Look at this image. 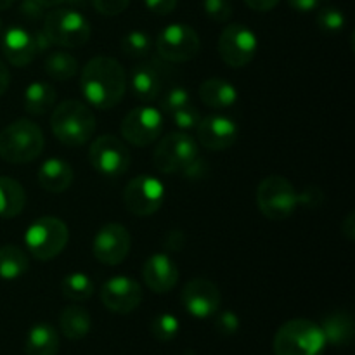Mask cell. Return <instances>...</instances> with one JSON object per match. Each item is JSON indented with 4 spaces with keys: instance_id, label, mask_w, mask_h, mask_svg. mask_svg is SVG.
Listing matches in <instances>:
<instances>
[{
    "instance_id": "1",
    "label": "cell",
    "mask_w": 355,
    "mask_h": 355,
    "mask_svg": "<svg viewBox=\"0 0 355 355\" xmlns=\"http://www.w3.org/2000/svg\"><path fill=\"white\" fill-rule=\"evenodd\" d=\"M80 87L90 106L97 110H111L123 99L127 75L116 59L97 55L83 66Z\"/></svg>"
},
{
    "instance_id": "2",
    "label": "cell",
    "mask_w": 355,
    "mask_h": 355,
    "mask_svg": "<svg viewBox=\"0 0 355 355\" xmlns=\"http://www.w3.org/2000/svg\"><path fill=\"white\" fill-rule=\"evenodd\" d=\"M51 127L58 141L69 148H76L92 139L96 132V116L82 101H64L52 111Z\"/></svg>"
},
{
    "instance_id": "3",
    "label": "cell",
    "mask_w": 355,
    "mask_h": 355,
    "mask_svg": "<svg viewBox=\"0 0 355 355\" xmlns=\"http://www.w3.org/2000/svg\"><path fill=\"white\" fill-rule=\"evenodd\" d=\"M45 137L35 121L19 118L0 132V158L12 165L30 163L44 151Z\"/></svg>"
},
{
    "instance_id": "4",
    "label": "cell",
    "mask_w": 355,
    "mask_h": 355,
    "mask_svg": "<svg viewBox=\"0 0 355 355\" xmlns=\"http://www.w3.org/2000/svg\"><path fill=\"white\" fill-rule=\"evenodd\" d=\"M276 355H321L326 347L321 326L309 319H291L274 336Z\"/></svg>"
},
{
    "instance_id": "5",
    "label": "cell",
    "mask_w": 355,
    "mask_h": 355,
    "mask_svg": "<svg viewBox=\"0 0 355 355\" xmlns=\"http://www.w3.org/2000/svg\"><path fill=\"white\" fill-rule=\"evenodd\" d=\"M44 33L51 45L58 47H82L92 35L89 19L75 9H55L45 16Z\"/></svg>"
},
{
    "instance_id": "6",
    "label": "cell",
    "mask_w": 355,
    "mask_h": 355,
    "mask_svg": "<svg viewBox=\"0 0 355 355\" xmlns=\"http://www.w3.org/2000/svg\"><path fill=\"white\" fill-rule=\"evenodd\" d=\"M69 239L68 225L58 217H40L28 227L24 243L31 257L47 262L66 248Z\"/></svg>"
},
{
    "instance_id": "7",
    "label": "cell",
    "mask_w": 355,
    "mask_h": 355,
    "mask_svg": "<svg viewBox=\"0 0 355 355\" xmlns=\"http://www.w3.org/2000/svg\"><path fill=\"white\" fill-rule=\"evenodd\" d=\"M257 205L270 220H286L297 210L298 193L288 179L270 175L257 187Z\"/></svg>"
},
{
    "instance_id": "8",
    "label": "cell",
    "mask_w": 355,
    "mask_h": 355,
    "mask_svg": "<svg viewBox=\"0 0 355 355\" xmlns=\"http://www.w3.org/2000/svg\"><path fill=\"white\" fill-rule=\"evenodd\" d=\"M200 156L198 142L184 132L165 135L153 153V163L162 173H180Z\"/></svg>"
},
{
    "instance_id": "9",
    "label": "cell",
    "mask_w": 355,
    "mask_h": 355,
    "mask_svg": "<svg viewBox=\"0 0 355 355\" xmlns=\"http://www.w3.org/2000/svg\"><path fill=\"white\" fill-rule=\"evenodd\" d=\"M201 47L196 30L189 24L172 23L159 31L156 38V51L159 58L170 62H186L198 55Z\"/></svg>"
},
{
    "instance_id": "10",
    "label": "cell",
    "mask_w": 355,
    "mask_h": 355,
    "mask_svg": "<svg viewBox=\"0 0 355 355\" xmlns=\"http://www.w3.org/2000/svg\"><path fill=\"white\" fill-rule=\"evenodd\" d=\"M89 162L104 177H120L130 166V151L116 135H101L89 149Z\"/></svg>"
},
{
    "instance_id": "11",
    "label": "cell",
    "mask_w": 355,
    "mask_h": 355,
    "mask_svg": "<svg viewBox=\"0 0 355 355\" xmlns=\"http://www.w3.org/2000/svg\"><path fill=\"white\" fill-rule=\"evenodd\" d=\"M257 49V35L241 23L227 24L218 38V54L231 68H245L255 58Z\"/></svg>"
},
{
    "instance_id": "12",
    "label": "cell",
    "mask_w": 355,
    "mask_h": 355,
    "mask_svg": "<svg viewBox=\"0 0 355 355\" xmlns=\"http://www.w3.org/2000/svg\"><path fill=\"white\" fill-rule=\"evenodd\" d=\"M165 186L153 175H137L123 191L125 208L135 217H149L162 208Z\"/></svg>"
},
{
    "instance_id": "13",
    "label": "cell",
    "mask_w": 355,
    "mask_h": 355,
    "mask_svg": "<svg viewBox=\"0 0 355 355\" xmlns=\"http://www.w3.org/2000/svg\"><path fill=\"white\" fill-rule=\"evenodd\" d=\"M121 137L137 148L153 144L162 135V111L151 106H139L128 111L121 121Z\"/></svg>"
},
{
    "instance_id": "14",
    "label": "cell",
    "mask_w": 355,
    "mask_h": 355,
    "mask_svg": "<svg viewBox=\"0 0 355 355\" xmlns=\"http://www.w3.org/2000/svg\"><path fill=\"white\" fill-rule=\"evenodd\" d=\"M132 238L121 224H106L97 231L92 241V253L97 262L104 266H118L130 252Z\"/></svg>"
},
{
    "instance_id": "15",
    "label": "cell",
    "mask_w": 355,
    "mask_h": 355,
    "mask_svg": "<svg viewBox=\"0 0 355 355\" xmlns=\"http://www.w3.org/2000/svg\"><path fill=\"white\" fill-rule=\"evenodd\" d=\"M180 298H182L184 309L198 319H207L217 314L222 302V295L217 284L203 279V277L189 281L184 286Z\"/></svg>"
},
{
    "instance_id": "16",
    "label": "cell",
    "mask_w": 355,
    "mask_h": 355,
    "mask_svg": "<svg viewBox=\"0 0 355 355\" xmlns=\"http://www.w3.org/2000/svg\"><path fill=\"white\" fill-rule=\"evenodd\" d=\"M101 302L116 314H128L142 302V288L135 279L116 276L107 279L101 288Z\"/></svg>"
},
{
    "instance_id": "17",
    "label": "cell",
    "mask_w": 355,
    "mask_h": 355,
    "mask_svg": "<svg viewBox=\"0 0 355 355\" xmlns=\"http://www.w3.org/2000/svg\"><path fill=\"white\" fill-rule=\"evenodd\" d=\"M238 125L234 120L222 114H211V116L201 118L196 125L198 141L203 148L210 151H224L231 148L238 139Z\"/></svg>"
},
{
    "instance_id": "18",
    "label": "cell",
    "mask_w": 355,
    "mask_h": 355,
    "mask_svg": "<svg viewBox=\"0 0 355 355\" xmlns=\"http://www.w3.org/2000/svg\"><path fill=\"white\" fill-rule=\"evenodd\" d=\"M2 52L7 61L16 68H24L30 64L38 54V45L35 33L19 26H12L6 30L2 37Z\"/></svg>"
},
{
    "instance_id": "19",
    "label": "cell",
    "mask_w": 355,
    "mask_h": 355,
    "mask_svg": "<svg viewBox=\"0 0 355 355\" xmlns=\"http://www.w3.org/2000/svg\"><path fill=\"white\" fill-rule=\"evenodd\" d=\"M142 277L155 293H168L179 281V269L165 253H155L142 266Z\"/></svg>"
},
{
    "instance_id": "20",
    "label": "cell",
    "mask_w": 355,
    "mask_h": 355,
    "mask_svg": "<svg viewBox=\"0 0 355 355\" xmlns=\"http://www.w3.org/2000/svg\"><path fill=\"white\" fill-rule=\"evenodd\" d=\"M162 73L151 62H139L132 68L130 73V89L139 101L151 103L156 101L162 94L163 82Z\"/></svg>"
},
{
    "instance_id": "21",
    "label": "cell",
    "mask_w": 355,
    "mask_h": 355,
    "mask_svg": "<svg viewBox=\"0 0 355 355\" xmlns=\"http://www.w3.org/2000/svg\"><path fill=\"white\" fill-rule=\"evenodd\" d=\"M38 184L49 193H64L73 182V168L61 158H51L38 168Z\"/></svg>"
},
{
    "instance_id": "22",
    "label": "cell",
    "mask_w": 355,
    "mask_h": 355,
    "mask_svg": "<svg viewBox=\"0 0 355 355\" xmlns=\"http://www.w3.org/2000/svg\"><path fill=\"white\" fill-rule=\"evenodd\" d=\"M200 97L203 104L217 111L234 106L238 101V90L224 78H208L200 85Z\"/></svg>"
},
{
    "instance_id": "23",
    "label": "cell",
    "mask_w": 355,
    "mask_h": 355,
    "mask_svg": "<svg viewBox=\"0 0 355 355\" xmlns=\"http://www.w3.org/2000/svg\"><path fill=\"white\" fill-rule=\"evenodd\" d=\"M326 343L335 347H345L354 338V319L347 312H333L324 318L321 324Z\"/></svg>"
},
{
    "instance_id": "24",
    "label": "cell",
    "mask_w": 355,
    "mask_h": 355,
    "mask_svg": "<svg viewBox=\"0 0 355 355\" xmlns=\"http://www.w3.org/2000/svg\"><path fill=\"white\" fill-rule=\"evenodd\" d=\"M26 355H58L59 335L51 324H35L26 336Z\"/></svg>"
},
{
    "instance_id": "25",
    "label": "cell",
    "mask_w": 355,
    "mask_h": 355,
    "mask_svg": "<svg viewBox=\"0 0 355 355\" xmlns=\"http://www.w3.org/2000/svg\"><path fill=\"white\" fill-rule=\"evenodd\" d=\"M26 193L17 180L0 177V217L14 218L24 210Z\"/></svg>"
},
{
    "instance_id": "26",
    "label": "cell",
    "mask_w": 355,
    "mask_h": 355,
    "mask_svg": "<svg viewBox=\"0 0 355 355\" xmlns=\"http://www.w3.org/2000/svg\"><path fill=\"white\" fill-rule=\"evenodd\" d=\"M59 326H61L62 335L68 340H82L89 335L92 328V319L90 314L80 305H69L62 309L59 315Z\"/></svg>"
},
{
    "instance_id": "27",
    "label": "cell",
    "mask_w": 355,
    "mask_h": 355,
    "mask_svg": "<svg viewBox=\"0 0 355 355\" xmlns=\"http://www.w3.org/2000/svg\"><path fill=\"white\" fill-rule=\"evenodd\" d=\"M55 104V90L47 82H33L24 92V110L33 116L49 113Z\"/></svg>"
},
{
    "instance_id": "28",
    "label": "cell",
    "mask_w": 355,
    "mask_h": 355,
    "mask_svg": "<svg viewBox=\"0 0 355 355\" xmlns=\"http://www.w3.org/2000/svg\"><path fill=\"white\" fill-rule=\"evenodd\" d=\"M30 269V259L16 245L0 246V277L7 281L24 276Z\"/></svg>"
},
{
    "instance_id": "29",
    "label": "cell",
    "mask_w": 355,
    "mask_h": 355,
    "mask_svg": "<svg viewBox=\"0 0 355 355\" xmlns=\"http://www.w3.org/2000/svg\"><path fill=\"white\" fill-rule=\"evenodd\" d=\"M45 73L52 80L66 82L78 73V61L66 51H54L45 58Z\"/></svg>"
},
{
    "instance_id": "30",
    "label": "cell",
    "mask_w": 355,
    "mask_h": 355,
    "mask_svg": "<svg viewBox=\"0 0 355 355\" xmlns=\"http://www.w3.org/2000/svg\"><path fill=\"white\" fill-rule=\"evenodd\" d=\"M61 290L68 300L83 302L92 297L94 281L83 272H69L61 281Z\"/></svg>"
},
{
    "instance_id": "31",
    "label": "cell",
    "mask_w": 355,
    "mask_h": 355,
    "mask_svg": "<svg viewBox=\"0 0 355 355\" xmlns=\"http://www.w3.org/2000/svg\"><path fill=\"white\" fill-rule=\"evenodd\" d=\"M120 49L128 58H146L151 51V37L141 30L128 31L121 37Z\"/></svg>"
},
{
    "instance_id": "32",
    "label": "cell",
    "mask_w": 355,
    "mask_h": 355,
    "mask_svg": "<svg viewBox=\"0 0 355 355\" xmlns=\"http://www.w3.org/2000/svg\"><path fill=\"white\" fill-rule=\"evenodd\" d=\"M151 335L159 342H172L179 335V319L172 314H159L151 322Z\"/></svg>"
},
{
    "instance_id": "33",
    "label": "cell",
    "mask_w": 355,
    "mask_h": 355,
    "mask_svg": "<svg viewBox=\"0 0 355 355\" xmlns=\"http://www.w3.org/2000/svg\"><path fill=\"white\" fill-rule=\"evenodd\" d=\"M318 26L326 33H336L345 26V16L336 7H322L318 12Z\"/></svg>"
},
{
    "instance_id": "34",
    "label": "cell",
    "mask_w": 355,
    "mask_h": 355,
    "mask_svg": "<svg viewBox=\"0 0 355 355\" xmlns=\"http://www.w3.org/2000/svg\"><path fill=\"white\" fill-rule=\"evenodd\" d=\"M191 104V94L189 90L184 89V87H173L170 89L165 96L159 101V107H162L163 113H175L177 110L184 106H189Z\"/></svg>"
},
{
    "instance_id": "35",
    "label": "cell",
    "mask_w": 355,
    "mask_h": 355,
    "mask_svg": "<svg viewBox=\"0 0 355 355\" xmlns=\"http://www.w3.org/2000/svg\"><path fill=\"white\" fill-rule=\"evenodd\" d=\"M205 12L217 23H227L232 16L231 0H203Z\"/></svg>"
},
{
    "instance_id": "36",
    "label": "cell",
    "mask_w": 355,
    "mask_h": 355,
    "mask_svg": "<svg viewBox=\"0 0 355 355\" xmlns=\"http://www.w3.org/2000/svg\"><path fill=\"white\" fill-rule=\"evenodd\" d=\"M172 118L177 127L182 128V130H189V128H196V125L201 120V114L193 104H189V106H184L177 110L175 113H172Z\"/></svg>"
},
{
    "instance_id": "37",
    "label": "cell",
    "mask_w": 355,
    "mask_h": 355,
    "mask_svg": "<svg viewBox=\"0 0 355 355\" xmlns=\"http://www.w3.org/2000/svg\"><path fill=\"white\" fill-rule=\"evenodd\" d=\"M215 328L220 335L231 336L238 331L239 328V319L234 312H220L215 318Z\"/></svg>"
},
{
    "instance_id": "38",
    "label": "cell",
    "mask_w": 355,
    "mask_h": 355,
    "mask_svg": "<svg viewBox=\"0 0 355 355\" xmlns=\"http://www.w3.org/2000/svg\"><path fill=\"white\" fill-rule=\"evenodd\" d=\"M92 3L103 16H118L127 9L130 0H92Z\"/></svg>"
},
{
    "instance_id": "39",
    "label": "cell",
    "mask_w": 355,
    "mask_h": 355,
    "mask_svg": "<svg viewBox=\"0 0 355 355\" xmlns=\"http://www.w3.org/2000/svg\"><path fill=\"white\" fill-rule=\"evenodd\" d=\"M208 175V165L203 158L198 156L189 166L182 172L184 179H191V180H198V179H203V177Z\"/></svg>"
},
{
    "instance_id": "40",
    "label": "cell",
    "mask_w": 355,
    "mask_h": 355,
    "mask_svg": "<svg viewBox=\"0 0 355 355\" xmlns=\"http://www.w3.org/2000/svg\"><path fill=\"white\" fill-rule=\"evenodd\" d=\"M322 200H324V196L318 187H309L304 193L298 194V205H304V207H319Z\"/></svg>"
},
{
    "instance_id": "41",
    "label": "cell",
    "mask_w": 355,
    "mask_h": 355,
    "mask_svg": "<svg viewBox=\"0 0 355 355\" xmlns=\"http://www.w3.org/2000/svg\"><path fill=\"white\" fill-rule=\"evenodd\" d=\"M144 3L151 12L159 16H166L177 7V0H144Z\"/></svg>"
},
{
    "instance_id": "42",
    "label": "cell",
    "mask_w": 355,
    "mask_h": 355,
    "mask_svg": "<svg viewBox=\"0 0 355 355\" xmlns=\"http://www.w3.org/2000/svg\"><path fill=\"white\" fill-rule=\"evenodd\" d=\"M184 243H186V236L180 231H170L165 238V248L172 250V252H179L182 250Z\"/></svg>"
},
{
    "instance_id": "43",
    "label": "cell",
    "mask_w": 355,
    "mask_h": 355,
    "mask_svg": "<svg viewBox=\"0 0 355 355\" xmlns=\"http://www.w3.org/2000/svg\"><path fill=\"white\" fill-rule=\"evenodd\" d=\"M42 9H44V7H42L37 0H24L23 6H21V12H23L24 16L30 17V19H37V17H40Z\"/></svg>"
},
{
    "instance_id": "44",
    "label": "cell",
    "mask_w": 355,
    "mask_h": 355,
    "mask_svg": "<svg viewBox=\"0 0 355 355\" xmlns=\"http://www.w3.org/2000/svg\"><path fill=\"white\" fill-rule=\"evenodd\" d=\"M288 3L298 12H311V10L318 9L321 0H288Z\"/></svg>"
},
{
    "instance_id": "45",
    "label": "cell",
    "mask_w": 355,
    "mask_h": 355,
    "mask_svg": "<svg viewBox=\"0 0 355 355\" xmlns=\"http://www.w3.org/2000/svg\"><path fill=\"white\" fill-rule=\"evenodd\" d=\"M245 3L250 9L259 10V12H267V10L274 9L279 3V0H245Z\"/></svg>"
},
{
    "instance_id": "46",
    "label": "cell",
    "mask_w": 355,
    "mask_h": 355,
    "mask_svg": "<svg viewBox=\"0 0 355 355\" xmlns=\"http://www.w3.org/2000/svg\"><path fill=\"white\" fill-rule=\"evenodd\" d=\"M355 214L354 211H350L349 215H347L345 220L342 222V232L343 236H345L347 239H350V241H354L355 239Z\"/></svg>"
},
{
    "instance_id": "47",
    "label": "cell",
    "mask_w": 355,
    "mask_h": 355,
    "mask_svg": "<svg viewBox=\"0 0 355 355\" xmlns=\"http://www.w3.org/2000/svg\"><path fill=\"white\" fill-rule=\"evenodd\" d=\"M9 83H10V73L7 69V66L0 61V97L6 94V90L9 89Z\"/></svg>"
},
{
    "instance_id": "48",
    "label": "cell",
    "mask_w": 355,
    "mask_h": 355,
    "mask_svg": "<svg viewBox=\"0 0 355 355\" xmlns=\"http://www.w3.org/2000/svg\"><path fill=\"white\" fill-rule=\"evenodd\" d=\"M42 7H58L61 3H64L66 0H37Z\"/></svg>"
},
{
    "instance_id": "49",
    "label": "cell",
    "mask_w": 355,
    "mask_h": 355,
    "mask_svg": "<svg viewBox=\"0 0 355 355\" xmlns=\"http://www.w3.org/2000/svg\"><path fill=\"white\" fill-rule=\"evenodd\" d=\"M14 2H16V0H0V10H6V9H9V7L12 6Z\"/></svg>"
},
{
    "instance_id": "50",
    "label": "cell",
    "mask_w": 355,
    "mask_h": 355,
    "mask_svg": "<svg viewBox=\"0 0 355 355\" xmlns=\"http://www.w3.org/2000/svg\"><path fill=\"white\" fill-rule=\"evenodd\" d=\"M0 31H2V21H0Z\"/></svg>"
}]
</instances>
